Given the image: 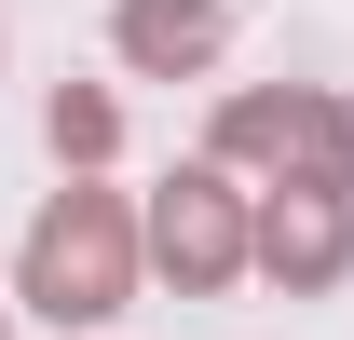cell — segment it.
<instances>
[{"label":"cell","instance_id":"6da1fadb","mask_svg":"<svg viewBox=\"0 0 354 340\" xmlns=\"http://www.w3.org/2000/svg\"><path fill=\"white\" fill-rule=\"evenodd\" d=\"M136 205L123 191H95V177H68L41 218H28V245H14V299L28 313H55V327H109L136 299Z\"/></svg>","mask_w":354,"mask_h":340},{"label":"cell","instance_id":"7a4b0ae2","mask_svg":"<svg viewBox=\"0 0 354 340\" xmlns=\"http://www.w3.org/2000/svg\"><path fill=\"white\" fill-rule=\"evenodd\" d=\"M218 177H272V191H354V95L327 82H245L218 95V136H205Z\"/></svg>","mask_w":354,"mask_h":340},{"label":"cell","instance_id":"3957f363","mask_svg":"<svg viewBox=\"0 0 354 340\" xmlns=\"http://www.w3.org/2000/svg\"><path fill=\"white\" fill-rule=\"evenodd\" d=\"M136 245H150V272H164L177 299H218L259 272V205L232 191L218 164H177L150 205H136Z\"/></svg>","mask_w":354,"mask_h":340},{"label":"cell","instance_id":"277c9868","mask_svg":"<svg viewBox=\"0 0 354 340\" xmlns=\"http://www.w3.org/2000/svg\"><path fill=\"white\" fill-rule=\"evenodd\" d=\"M259 272L286 299H327L354 272V191H259Z\"/></svg>","mask_w":354,"mask_h":340},{"label":"cell","instance_id":"5b68a950","mask_svg":"<svg viewBox=\"0 0 354 340\" xmlns=\"http://www.w3.org/2000/svg\"><path fill=\"white\" fill-rule=\"evenodd\" d=\"M218 41H232L218 0H109V55L136 82H191V68H218Z\"/></svg>","mask_w":354,"mask_h":340},{"label":"cell","instance_id":"8992f818","mask_svg":"<svg viewBox=\"0 0 354 340\" xmlns=\"http://www.w3.org/2000/svg\"><path fill=\"white\" fill-rule=\"evenodd\" d=\"M41 136H55V164H68V177H95L109 150H123V95H95V82H55Z\"/></svg>","mask_w":354,"mask_h":340},{"label":"cell","instance_id":"52a82bcc","mask_svg":"<svg viewBox=\"0 0 354 340\" xmlns=\"http://www.w3.org/2000/svg\"><path fill=\"white\" fill-rule=\"evenodd\" d=\"M0 340H14V299H0Z\"/></svg>","mask_w":354,"mask_h":340}]
</instances>
